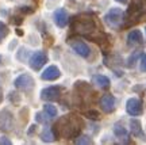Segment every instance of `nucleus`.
I'll use <instances>...</instances> for the list:
<instances>
[{"mask_svg":"<svg viewBox=\"0 0 146 145\" xmlns=\"http://www.w3.org/2000/svg\"><path fill=\"white\" fill-rule=\"evenodd\" d=\"M8 33H10V30H8V26H7L5 23H3V22L0 21V43H1V41L4 39L5 37L8 35Z\"/></svg>","mask_w":146,"mask_h":145,"instance_id":"21","label":"nucleus"},{"mask_svg":"<svg viewBox=\"0 0 146 145\" xmlns=\"http://www.w3.org/2000/svg\"><path fill=\"white\" fill-rule=\"evenodd\" d=\"M60 96H61V87H57V86L43 88L41 91V99L42 100H46V102L58 100Z\"/></svg>","mask_w":146,"mask_h":145,"instance_id":"10","label":"nucleus"},{"mask_svg":"<svg viewBox=\"0 0 146 145\" xmlns=\"http://www.w3.org/2000/svg\"><path fill=\"white\" fill-rule=\"evenodd\" d=\"M41 140L43 142H53L56 140V136H54V132H53L52 128H45V129L41 132Z\"/></svg>","mask_w":146,"mask_h":145,"instance_id":"18","label":"nucleus"},{"mask_svg":"<svg viewBox=\"0 0 146 145\" xmlns=\"http://www.w3.org/2000/svg\"><path fill=\"white\" fill-rule=\"evenodd\" d=\"M1 100H3V94H0V103H1Z\"/></svg>","mask_w":146,"mask_h":145,"instance_id":"29","label":"nucleus"},{"mask_svg":"<svg viewBox=\"0 0 146 145\" xmlns=\"http://www.w3.org/2000/svg\"><path fill=\"white\" fill-rule=\"evenodd\" d=\"M92 82H94L95 86H98L102 90H107L110 87V84H111L110 83V79L107 76H104V75H95Z\"/></svg>","mask_w":146,"mask_h":145,"instance_id":"16","label":"nucleus"},{"mask_svg":"<svg viewBox=\"0 0 146 145\" xmlns=\"http://www.w3.org/2000/svg\"><path fill=\"white\" fill-rule=\"evenodd\" d=\"M146 15V0H133L127 12L123 16L125 25L122 27H130L133 25H137L145 18Z\"/></svg>","mask_w":146,"mask_h":145,"instance_id":"3","label":"nucleus"},{"mask_svg":"<svg viewBox=\"0 0 146 145\" xmlns=\"http://www.w3.org/2000/svg\"><path fill=\"white\" fill-rule=\"evenodd\" d=\"M143 43V37L139 30H131L127 34V45L130 47H135Z\"/></svg>","mask_w":146,"mask_h":145,"instance_id":"14","label":"nucleus"},{"mask_svg":"<svg viewBox=\"0 0 146 145\" xmlns=\"http://www.w3.org/2000/svg\"><path fill=\"white\" fill-rule=\"evenodd\" d=\"M70 27L74 33L77 34H81V35L89 37L92 35L98 26H96V21L92 14H88V12H83V14H78L72 19V23H70Z\"/></svg>","mask_w":146,"mask_h":145,"instance_id":"2","label":"nucleus"},{"mask_svg":"<svg viewBox=\"0 0 146 145\" xmlns=\"http://www.w3.org/2000/svg\"><path fill=\"white\" fill-rule=\"evenodd\" d=\"M34 130H36V126H35V125H33L31 129L29 130V134H33V133H34Z\"/></svg>","mask_w":146,"mask_h":145,"instance_id":"27","label":"nucleus"},{"mask_svg":"<svg viewBox=\"0 0 146 145\" xmlns=\"http://www.w3.org/2000/svg\"><path fill=\"white\" fill-rule=\"evenodd\" d=\"M61 78V71L58 69L56 65H50L47 67L43 72L41 73V79L42 80H46V82H54L57 79Z\"/></svg>","mask_w":146,"mask_h":145,"instance_id":"13","label":"nucleus"},{"mask_svg":"<svg viewBox=\"0 0 146 145\" xmlns=\"http://www.w3.org/2000/svg\"><path fill=\"white\" fill-rule=\"evenodd\" d=\"M74 142L76 144H80V145H89V144H94V140L89 137V136H80L78 134L77 137H76V140H74Z\"/></svg>","mask_w":146,"mask_h":145,"instance_id":"20","label":"nucleus"},{"mask_svg":"<svg viewBox=\"0 0 146 145\" xmlns=\"http://www.w3.org/2000/svg\"><path fill=\"white\" fill-rule=\"evenodd\" d=\"M53 19H54V23L57 25V27L60 29H64V27L68 25L69 22V15L65 8H57L53 14Z\"/></svg>","mask_w":146,"mask_h":145,"instance_id":"12","label":"nucleus"},{"mask_svg":"<svg viewBox=\"0 0 146 145\" xmlns=\"http://www.w3.org/2000/svg\"><path fill=\"white\" fill-rule=\"evenodd\" d=\"M115 107H116V99H115L114 95L111 94H106L100 98V109L104 111L106 114H110V113H114Z\"/></svg>","mask_w":146,"mask_h":145,"instance_id":"11","label":"nucleus"},{"mask_svg":"<svg viewBox=\"0 0 146 145\" xmlns=\"http://www.w3.org/2000/svg\"><path fill=\"white\" fill-rule=\"evenodd\" d=\"M114 134L118 138H129V132L120 122H116L114 125Z\"/></svg>","mask_w":146,"mask_h":145,"instance_id":"17","label":"nucleus"},{"mask_svg":"<svg viewBox=\"0 0 146 145\" xmlns=\"http://www.w3.org/2000/svg\"><path fill=\"white\" fill-rule=\"evenodd\" d=\"M130 129H131V134L134 137H143L145 138V134L142 133V124L138 121V119H130Z\"/></svg>","mask_w":146,"mask_h":145,"instance_id":"15","label":"nucleus"},{"mask_svg":"<svg viewBox=\"0 0 146 145\" xmlns=\"http://www.w3.org/2000/svg\"><path fill=\"white\" fill-rule=\"evenodd\" d=\"M141 54V50H135L134 52V56H131L130 58H129V62H127V67L129 68H134V65H135V60L137 57Z\"/></svg>","mask_w":146,"mask_h":145,"instance_id":"23","label":"nucleus"},{"mask_svg":"<svg viewBox=\"0 0 146 145\" xmlns=\"http://www.w3.org/2000/svg\"><path fill=\"white\" fill-rule=\"evenodd\" d=\"M126 111L131 117H138L143 113V103L141 99L138 98H130L126 102Z\"/></svg>","mask_w":146,"mask_h":145,"instance_id":"7","label":"nucleus"},{"mask_svg":"<svg viewBox=\"0 0 146 145\" xmlns=\"http://www.w3.org/2000/svg\"><path fill=\"white\" fill-rule=\"evenodd\" d=\"M47 62V54L42 50H38V52H34L31 54V57L29 60V65L33 71H39L45 64Z\"/></svg>","mask_w":146,"mask_h":145,"instance_id":"6","label":"nucleus"},{"mask_svg":"<svg viewBox=\"0 0 146 145\" xmlns=\"http://www.w3.org/2000/svg\"><path fill=\"white\" fill-rule=\"evenodd\" d=\"M0 87H1V84H0Z\"/></svg>","mask_w":146,"mask_h":145,"instance_id":"32","label":"nucleus"},{"mask_svg":"<svg viewBox=\"0 0 146 145\" xmlns=\"http://www.w3.org/2000/svg\"><path fill=\"white\" fill-rule=\"evenodd\" d=\"M14 128V115L10 110L3 109L0 111V132H11Z\"/></svg>","mask_w":146,"mask_h":145,"instance_id":"8","label":"nucleus"},{"mask_svg":"<svg viewBox=\"0 0 146 145\" xmlns=\"http://www.w3.org/2000/svg\"><path fill=\"white\" fill-rule=\"evenodd\" d=\"M0 145H11V140L7 137H0Z\"/></svg>","mask_w":146,"mask_h":145,"instance_id":"26","label":"nucleus"},{"mask_svg":"<svg viewBox=\"0 0 146 145\" xmlns=\"http://www.w3.org/2000/svg\"><path fill=\"white\" fill-rule=\"evenodd\" d=\"M123 16L125 12L118 8V7H112L107 11V14L104 15V23L111 29H120L123 25Z\"/></svg>","mask_w":146,"mask_h":145,"instance_id":"4","label":"nucleus"},{"mask_svg":"<svg viewBox=\"0 0 146 145\" xmlns=\"http://www.w3.org/2000/svg\"><path fill=\"white\" fill-rule=\"evenodd\" d=\"M69 45H70V47L73 49V52L76 53V54H78L80 57H83V58L89 57L91 49H89V46L84 41H81V39H70V41H69Z\"/></svg>","mask_w":146,"mask_h":145,"instance_id":"9","label":"nucleus"},{"mask_svg":"<svg viewBox=\"0 0 146 145\" xmlns=\"http://www.w3.org/2000/svg\"><path fill=\"white\" fill-rule=\"evenodd\" d=\"M145 33H146V27H145Z\"/></svg>","mask_w":146,"mask_h":145,"instance_id":"31","label":"nucleus"},{"mask_svg":"<svg viewBox=\"0 0 146 145\" xmlns=\"http://www.w3.org/2000/svg\"><path fill=\"white\" fill-rule=\"evenodd\" d=\"M139 68H141L142 72H146V54H143V53L141 54V60H139Z\"/></svg>","mask_w":146,"mask_h":145,"instance_id":"25","label":"nucleus"},{"mask_svg":"<svg viewBox=\"0 0 146 145\" xmlns=\"http://www.w3.org/2000/svg\"><path fill=\"white\" fill-rule=\"evenodd\" d=\"M0 64H1V58H0Z\"/></svg>","mask_w":146,"mask_h":145,"instance_id":"30","label":"nucleus"},{"mask_svg":"<svg viewBox=\"0 0 146 145\" xmlns=\"http://www.w3.org/2000/svg\"><path fill=\"white\" fill-rule=\"evenodd\" d=\"M83 121L81 118H78L76 115H65L61 119H58V122L54 125V136L56 138H65V140H70V138H76L80 132L83 129Z\"/></svg>","mask_w":146,"mask_h":145,"instance_id":"1","label":"nucleus"},{"mask_svg":"<svg viewBox=\"0 0 146 145\" xmlns=\"http://www.w3.org/2000/svg\"><path fill=\"white\" fill-rule=\"evenodd\" d=\"M115 1H118V3H122V4H126L129 0H115Z\"/></svg>","mask_w":146,"mask_h":145,"instance_id":"28","label":"nucleus"},{"mask_svg":"<svg viewBox=\"0 0 146 145\" xmlns=\"http://www.w3.org/2000/svg\"><path fill=\"white\" fill-rule=\"evenodd\" d=\"M35 119H36V122H39V124H45V125L50 121V118H49L45 113H36V114H35Z\"/></svg>","mask_w":146,"mask_h":145,"instance_id":"22","label":"nucleus"},{"mask_svg":"<svg viewBox=\"0 0 146 145\" xmlns=\"http://www.w3.org/2000/svg\"><path fill=\"white\" fill-rule=\"evenodd\" d=\"M43 113L50 119H53L54 117H57L58 111H57V107H56V106H53V104H50V103H46L43 106Z\"/></svg>","mask_w":146,"mask_h":145,"instance_id":"19","label":"nucleus"},{"mask_svg":"<svg viewBox=\"0 0 146 145\" xmlns=\"http://www.w3.org/2000/svg\"><path fill=\"white\" fill-rule=\"evenodd\" d=\"M85 115H87L89 119H95V121H98V119L100 118V114L96 111V110H89V111L85 113Z\"/></svg>","mask_w":146,"mask_h":145,"instance_id":"24","label":"nucleus"},{"mask_svg":"<svg viewBox=\"0 0 146 145\" xmlns=\"http://www.w3.org/2000/svg\"><path fill=\"white\" fill-rule=\"evenodd\" d=\"M14 86H15L16 90L27 92V91H31L33 88H34L35 82H34V79H33L29 73H22V75H19V76L15 79Z\"/></svg>","mask_w":146,"mask_h":145,"instance_id":"5","label":"nucleus"}]
</instances>
